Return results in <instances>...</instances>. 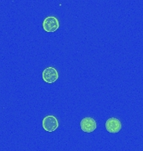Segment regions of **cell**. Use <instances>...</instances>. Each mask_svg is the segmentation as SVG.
<instances>
[{
  "label": "cell",
  "mask_w": 143,
  "mask_h": 151,
  "mask_svg": "<svg viewBox=\"0 0 143 151\" xmlns=\"http://www.w3.org/2000/svg\"><path fill=\"white\" fill-rule=\"evenodd\" d=\"M42 127L47 132H54L59 128V121L54 115H48L42 120Z\"/></svg>",
  "instance_id": "1"
},
{
  "label": "cell",
  "mask_w": 143,
  "mask_h": 151,
  "mask_svg": "<svg viewBox=\"0 0 143 151\" xmlns=\"http://www.w3.org/2000/svg\"><path fill=\"white\" fill-rule=\"evenodd\" d=\"M59 27V23L56 17L48 16L43 21V29L46 32H55Z\"/></svg>",
  "instance_id": "2"
},
{
  "label": "cell",
  "mask_w": 143,
  "mask_h": 151,
  "mask_svg": "<svg viewBox=\"0 0 143 151\" xmlns=\"http://www.w3.org/2000/svg\"><path fill=\"white\" fill-rule=\"evenodd\" d=\"M42 78L44 82L49 83V84H52V83L55 82L58 80V71L53 66L47 67V68H45L44 70H43Z\"/></svg>",
  "instance_id": "3"
},
{
  "label": "cell",
  "mask_w": 143,
  "mask_h": 151,
  "mask_svg": "<svg viewBox=\"0 0 143 151\" xmlns=\"http://www.w3.org/2000/svg\"><path fill=\"white\" fill-rule=\"evenodd\" d=\"M105 127L107 132L111 134H117L122 129V125L121 121L117 118H110L106 122Z\"/></svg>",
  "instance_id": "4"
},
{
  "label": "cell",
  "mask_w": 143,
  "mask_h": 151,
  "mask_svg": "<svg viewBox=\"0 0 143 151\" xmlns=\"http://www.w3.org/2000/svg\"><path fill=\"white\" fill-rule=\"evenodd\" d=\"M97 128L95 120L90 117H87L80 121V129L85 133H92Z\"/></svg>",
  "instance_id": "5"
}]
</instances>
